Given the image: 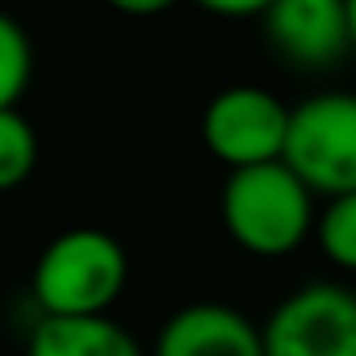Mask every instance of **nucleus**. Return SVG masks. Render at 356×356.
<instances>
[{
	"instance_id": "obj_1",
	"label": "nucleus",
	"mask_w": 356,
	"mask_h": 356,
	"mask_svg": "<svg viewBox=\"0 0 356 356\" xmlns=\"http://www.w3.org/2000/svg\"><path fill=\"white\" fill-rule=\"evenodd\" d=\"M126 252L109 231L76 227L55 235L30 277L42 318H105L126 289Z\"/></svg>"
},
{
	"instance_id": "obj_2",
	"label": "nucleus",
	"mask_w": 356,
	"mask_h": 356,
	"mask_svg": "<svg viewBox=\"0 0 356 356\" xmlns=\"http://www.w3.org/2000/svg\"><path fill=\"white\" fill-rule=\"evenodd\" d=\"M218 210H222L227 235L243 252L264 256V260L302 248L318 222L314 193L285 168V159L231 172L218 197Z\"/></svg>"
},
{
	"instance_id": "obj_3",
	"label": "nucleus",
	"mask_w": 356,
	"mask_h": 356,
	"mask_svg": "<svg viewBox=\"0 0 356 356\" xmlns=\"http://www.w3.org/2000/svg\"><path fill=\"white\" fill-rule=\"evenodd\" d=\"M285 168L310 193H356V92H314L289 109Z\"/></svg>"
},
{
	"instance_id": "obj_4",
	"label": "nucleus",
	"mask_w": 356,
	"mask_h": 356,
	"mask_svg": "<svg viewBox=\"0 0 356 356\" xmlns=\"http://www.w3.org/2000/svg\"><path fill=\"white\" fill-rule=\"evenodd\" d=\"M285 134H289V105L256 84L222 88L218 97H210L202 113V143L231 172L285 159Z\"/></svg>"
},
{
	"instance_id": "obj_5",
	"label": "nucleus",
	"mask_w": 356,
	"mask_h": 356,
	"mask_svg": "<svg viewBox=\"0 0 356 356\" xmlns=\"http://www.w3.org/2000/svg\"><path fill=\"white\" fill-rule=\"evenodd\" d=\"M260 331L268 356H356V293L335 281L302 285Z\"/></svg>"
},
{
	"instance_id": "obj_6",
	"label": "nucleus",
	"mask_w": 356,
	"mask_h": 356,
	"mask_svg": "<svg viewBox=\"0 0 356 356\" xmlns=\"http://www.w3.org/2000/svg\"><path fill=\"white\" fill-rule=\"evenodd\" d=\"M264 34L289 63L323 72L352 51L348 0H277L264 9Z\"/></svg>"
},
{
	"instance_id": "obj_7",
	"label": "nucleus",
	"mask_w": 356,
	"mask_h": 356,
	"mask_svg": "<svg viewBox=\"0 0 356 356\" xmlns=\"http://www.w3.org/2000/svg\"><path fill=\"white\" fill-rule=\"evenodd\" d=\"M155 356H268L264 331L227 302L181 306L155 339Z\"/></svg>"
},
{
	"instance_id": "obj_8",
	"label": "nucleus",
	"mask_w": 356,
	"mask_h": 356,
	"mask_svg": "<svg viewBox=\"0 0 356 356\" xmlns=\"http://www.w3.org/2000/svg\"><path fill=\"white\" fill-rule=\"evenodd\" d=\"M26 356H143L134 335L105 318H38Z\"/></svg>"
},
{
	"instance_id": "obj_9",
	"label": "nucleus",
	"mask_w": 356,
	"mask_h": 356,
	"mask_svg": "<svg viewBox=\"0 0 356 356\" xmlns=\"http://www.w3.org/2000/svg\"><path fill=\"white\" fill-rule=\"evenodd\" d=\"M38 163V134L22 109H0V193L30 181Z\"/></svg>"
},
{
	"instance_id": "obj_10",
	"label": "nucleus",
	"mask_w": 356,
	"mask_h": 356,
	"mask_svg": "<svg viewBox=\"0 0 356 356\" xmlns=\"http://www.w3.org/2000/svg\"><path fill=\"white\" fill-rule=\"evenodd\" d=\"M314 235H318V248L331 264L356 273V193L331 197L314 222Z\"/></svg>"
},
{
	"instance_id": "obj_11",
	"label": "nucleus",
	"mask_w": 356,
	"mask_h": 356,
	"mask_svg": "<svg viewBox=\"0 0 356 356\" xmlns=\"http://www.w3.org/2000/svg\"><path fill=\"white\" fill-rule=\"evenodd\" d=\"M30 72H34V51L26 30L9 13H0V109H17Z\"/></svg>"
},
{
	"instance_id": "obj_12",
	"label": "nucleus",
	"mask_w": 356,
	"mask_h": 356,
	"mask_svg": "<svg viewBox=\"0 0 356 356\" xmlns=\"http://www.w3.org/2000/svg\"><path fill=\"white\" fill-rule=\"evenodd\" d=\"M348 26H352V51H356V0H348Z\"/></svg>"
}]
</instances>
